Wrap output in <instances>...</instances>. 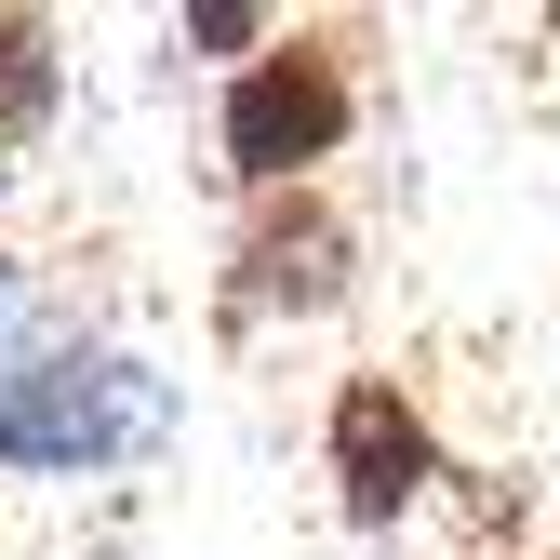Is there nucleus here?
<instances>
[{
	"label": "nucleus",
	"instance_id": "obj_3",
	"mask_svg": "<svg viewBox=\"0 0 560 560\" xmlns=\"http://www.w3.org/2000/svg\"><path fill=\"white\" fill-rule=\"evenodd\" d=\"M428 413H413L387 374H347L334 387V494H347V521H400L413 494H428Z\"/></svg>",
	"mask_w": 560,
	"mask_h": 560
},
{
	"label": "nucleus",
	"instance_id": "obj_4",
	"mask_svg": "<svg viewBox=\"0 0 560 560\" xmlns=\"http://www.w3.org/2000/svg\"><path fill=\"white\" fill-rule=\"evenodd\" d=\"M254 294H294V307H320V294H334V228H320V214L267 228V241H254Z\"/></svg>",
	"mask_w": 560,
	"mask_h": 560
},
{
	"label": "nucleus",
	"instance_id": "obj_5",
	"mask_svg": "<svg viewBox=\"0 0 560 560\" xmlns=\"http://www.w3.org/2000/svg\"><path fill=\"white\" fill-rule=\"evenodd\" d=\"M40 94H54V67H40V27H0V107H14V120H40Z\"/></svg>",
	"mask_w": 560,
	"mask_h": 560
},
{
	"label": "nucleus",
	"instance_id": "obj_2",
	"mask_svg": "<svg viewBox=\"0 0 560 560\" xmlns=\"http://www.w3.org/2000/svg\"><path fill=\"white\" fill-rule=\"evenodd\" d=\"M347 148V67L320 54V40H267L241 81H228V161L254 174V187H294L307 161H334Z\"/></svg>",
	"mask_w": 560,
	"mask_h": 560
},
{
	"label": "nucleus",
	"instance_id": "obj_1",
	"mask_svg": "<svg viewBox=\"0 0 560 560\" xmlns=\"http://www.w3.org/2000/svg\"><path fill=\"white\" fill-rule=\"evenodd\" d=\"M161 428V400L107 347H40L27 374H0V467H107Z\"/></svg>",
	"mask_w": 560,
	"mask_h": 560
}]
</instances>
